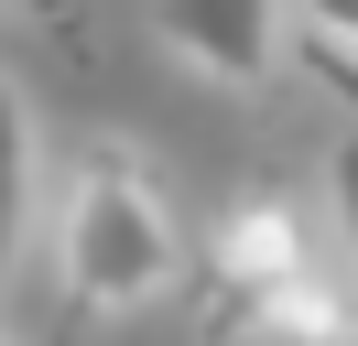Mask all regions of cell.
Instances as JSON below:
<instances>
[{"label":"cell","instance_id":"cell-1","mask_svg":"<svg viewBox=\"0 0 358 346\" xmlns=\"http://www.w3.org/2000/svg\"><path fill=\"white\" fill-rule=\"evenodd\" d=\"M66 271H76V303H141L163 271H174V227H163V206L141 195L131 163H98L87 184H76Z\"/></svg>","mask_w":358,"mask_h":346},{"label":"cell","instance_id":"cell-2","mask_svg":"<svg viewBox=\"0 0 358 346\" xmlns=\"http://www.w3.org/2000/svg\"><path fill=\"white\" fill-rule=\"evenodd\" d=\"M163 43L206 76H261L282 43V11L271 0H163Z\"/></svg>","mask_w":358,"mask_h":346},{"label":"cell","instance_id":"cell-3","mask_svg":"<svg viewBox=\"0 0 358 346\" xmlns=\"http://www.w3.org/2000/svg\"><path fill=\"white\" fill-rule=\"evenodd\" d=\"M22 206H33V119H22V98L0 86V271L22 249Z\"/></svg>","mask_w":358,"mask_h":346},{"label":"cell","instance_id":"cell-4","mask_svg":"<svg viewBox=\"0 0 358 346\" xmlns=\"http://www.w3.org/2000/svg\"><path fill=\"white\" fill-rule=\"evenodd\" d=\"M315 76H336V86H358V0H315Z\"/></svg>","mask_w":358,"mask_h":346},{"label":"cell","instance_id":"cell-5","mask_svg":"<svg viewBox=\"0 0 358 346\" xmlns=\"http://www.w3.org/2000/svg\"><path fill=\"white\" fill-rule=\"evenodd\" d=\"M326 184H336V216H348V238H358V141H336V163H326Z\"/></svg>","mask_w":358,"mask_h":346}]
</instances>
